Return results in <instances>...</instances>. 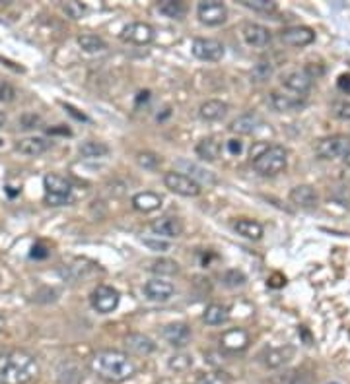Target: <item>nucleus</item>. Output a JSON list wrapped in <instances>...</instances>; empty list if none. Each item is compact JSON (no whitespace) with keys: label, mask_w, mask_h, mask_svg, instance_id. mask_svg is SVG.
<instances>
[{"label":"nucleus","mask_w":350,"mask_h":384,"mask_svg":"<svg viewBox=\"0 0 350 384\" xmlns=\"http://www.w3.org/2000/svg\"><path fill=\"white\" fill-rule=\"evenodd\" d=\"M92 371L108 383H125L135 375L133 359L117 349H101L90 359Z\"/></svg>","instance_id":"nucleus-1"},{"label":"nucleus","mask_w":350,"mask_h":384,"mask_svg":"<svg viewBox=\"0 0 350 384\" xmlns=\"http://www.w3.org/2000/svg\"><path fill=\"white\" fill-rule=\"evenodd\" d=\"M37 375V359L24 349H12L0 355V384H27Z\"/></svg>","instance_id":"nucleus-2"},{"label":"nucleus","mask_w":350,"mask_h":384,"mask_svg":"<svg viewBox=\"0 0 350 384\" xmlns=\"http://www.w3.org/2000/svg\"><path fill=\"white\" fill-rule=\"evenodd\" d=\"M253 169L259 173L261 177H277L288 165V152L286 148H282L279 144L267 146L263 152L253 158Z\"/></svg>","instance_id":"nucleus-3"},{"label":"nucleus","mask_w":350,"mask_h":384,"mask_svg":"<svg viewBox=\"0 0 350 384\" xmlns=\"http://www.w3.org/2000/svg\"><path fill=\"white\" fill-rule=\"evenodd\" d=\"M43 188H45V202L53 208L72 202V185L66 177L51 173L43 179Z\"/></svg>","instance_id":"nucleus-4"},{"label":"nucleus","mask_w":350,"mask_h":384,"mask_svg":"<svg viewBox=\"0 0 350 384\" xmlns=\"http://www.w3.org/2000/svg\"><path fill=\"white\" fill-rule=\"evenodd\" d=\"M350 150V138L344 135L325 136L321 140L315 142V153L321 160H337L344 158V153Z\"/></svg>","instance_id":"nucleus-5"},{"label":"nucleus","mask_w":350,"mask_h":384,"mask_svg":"<svg viewBox=\"0 0 350 384\" xmlns=\"http://www.w3.org/2000/svg\"><path fill=\"white\" fill-rule=\"evenodd\" d=\"M163 185L166 188H170L171 192L180 194V197L185 198H195L200 194V185L197 181H193L189 175L181 173V171H170L163 175Z\"/></svg>","instance_id":"nucleus-6"},{"label":"nucleus","mask_w":350,"mask_h":384,"mask_svg":"<svg viewBox=\"0 0 350 384\" xmlns=\"http://www.w3.org/2000/svg\"><path fill=\"white\" fill-rule=\"evenodd\" d=\"M197 16L200 20V24H205L208 27H216L222 26L228 20V10L218 0H205V2H198Z\"/></svg>","instance_id":"nucleus-7"},{"label":"nucleus","mask_w":350,"mask_h":384,"mask_svg":"<svg viewBox=\"0 0 350 384\" xmlns=\"http://www.w3.org/2000/svg\"><path fill=\"white\" fill-rule=\"evenodd\" d=\"M90 301L92 307H94L99 314H109L113 313L117 307H119L121 297H119V291L113 289L111 286H98L92 291Z\"/></svg>","instance_id":"nucleus-8"},{"label":"nucleus","mask_w":350,"mask_h":384,"mask_svg":"<svg viewBox=\"0 0 350 384\" xmlns=\"http://www.w3.org/2000/svg\"><path fill=\"white\" fill-rule=\"evenodd\" d=\"M193 54L205 63H218L224 56V45L216 39L198 37L193 41Z\"/></svg>","instance_id":"nucleus-9"},{"label":"nucleus","mask_w":350,"mask_h":384,"mask_svg":"<svg viewBox=\"0 0 350 384\" xmlns=\"http://www.w3.org/2000/svg\"><path fill=\"white\" fill-rule=\"evenodd\" d=\"M121 39L133 45H150L154 41V27L144 22H133L121 31Z\"/></svg>","instance_id":"nucleus-10"},{"label":"nucleus","mask_w":350,"mask_h":384,"mask_svg":"<svg viewBox=\"0 0 350 384\" xmlns=\"http://www.w3.org/2000/svg\"><path fill=\"white\" fill-rule=\"evenodd\" d=\"M282 43L288 47H307L315 41V31L307 26H294L286 27L280 33Z\"/></svg>","instance_id":"nucleus-11"},{"label":"nucleus","mask_w":350,"mask_h":384,"mask_svg":"<svg viewBox=\"0 0 350 384\" xmlns=\"http://www.w3.org/2000/svg\"><path fill=\"white\" fill-rule=\"evenodd\" d=\"M282 86L292 93L298 95H305L314 88V78L305 70H292L282 76Z\"/></svg>","instance_id":"nucleus-12"},{"label":"nucleus","mask_w":350,"mask_h":384,"mask_svg":"<svg viewBox=\"0 0 350 384\" xmlns=\"http://www.w3.org/2000/svg\"><path fill=\"white\" fill-rule=\"evenodd\" d=\"M162 336L170 346L181 349L191 341L193 334H191V328H189L185 322H171V324H168L162 330Z\"/></svg>","instance_id":"nucleus-13"},{"label":"nucleus","mask_w":350,"mask_h":384,"mask_svg":"<svg viewBox=\"0 0 350 384\" xmlns=\"http://www.w3.org/2000/svg\"><path fill=\"white\" fill-rule=\"evenodd\" d=\"M220 346L230 353H240L245 351L249 346V334L243 330V328H232V330H226L220 336Z\"/></svg>","instance_id":"nucleus-14"},{"label":"nucleus","mask_w":350,"mask_h":384,"mask_svg":"<svg viewBox=\"0 0 350 384\" xmlns=\"http://www.w3.org/2000/svg\"><path fill=\"white\" fill-rule=\"evenodd\" d=\"M154 235L158 237H168V239H177L183 233V224H181L180 217H173V215H163L160 220H156L150 224Z\"/></svg>","instance_id":"nucleus-15"},{"label":"nucleus","mask_w":350,"mask_h":384,"mask_svg":"<svg viewBox=\"0 0 350 384\" xmlns=\"http://www.w3.org/2000/svg\"><path fill=\"white\" fill-rule=\"evenodd\" d=\"M242 33L245 43L251 47H257V49H265L270 43V39H272L269 29L265 26H261V24H245Z\"/></svg>","instance_id":"nucleus-16"},{"label":"nucleus","mask_w":350,"mask_h":384,"mask_svg":"<svg viewBox=\"0 0 350 384\" xmlns=\"http://www.w3.org/2000/svg\"><path fill=\"white\" fill-rule=\"evenodd\" d=\"M290 202L296 204L298 208H304V210H314L315 206L319 204V197H317L314 187L300 185V187H294L290 190Z\"/></svg>","instance_id":"nucleus-17"},{"label":"nucleus","mask_w":350,"mask_h":384,"mask_svg":"<svg viewBox=\"0 0 350 384\" xmlns=\"http://www.w3.org/2000/svg\"><path fill=\"white\" fill-rule=\"evenodd\" d=\"M16 152H20L22 155H27V158H37L41 153H45L49 148H51V142H47L45 138H39V136H27V138H22L16 142Z\"/></svg>","instance_id":"nucleus-18"},{"label":"nucleus","mask_w":350,"mask_h":384,"mask_svg":"<svg viewBox=\"0 0 350 384\" xmlns=\"http://www.w3.org/2000/svg\"><path fill=\"white\" fill-rule=\"evenodd\" d=\"M292 358H294V348L282 346V348L267 349L263 353V363L269 367V369H280V367L286 365Z\"/></svg>","instance_id":"nucleus-19"},{"label":"nucleus","mask_w":350,"mask_h":384,"mask_svg":"<svg viewBox=\"0 0 350 384\" xmlns=\"http://www.w3.org/2000/svg\"><path fill=\"white\" fill-rule=\"evenodd\" d=\"M173 286H171L170 282H163L160 277H156V279H150L146 286H144V293L146 297L150 299V301H168L171 295H173Z\"/></svg>","instance_id":"nucleus-20"},{"label":"nucleus","mask_w":350,"mask_h":384,"mask_svg":"<svg viewBox=\"0 0 350 384\" xmlns=\"http://www.w3.org/2000/svg\"><path fill=\"white\" fill-rule=\"evenodd\" d=\"M131 202H133V208H135L136 212L150 214V212H156V210L162 206V197L156 194V192L146 190V192H138V194H135Z\"/></svg>","instance_id":"nucleus-21"},{"label":"nucleus","mask_w":350,"mask_h":384,"mask_svg":"<svg viewBox=\"0 0 350 384\" xmlns=\"http://www.w3.org/2000/svg\"><path fill=\"white\" fill-rule=\"evenodd\" d=\"M269 105L277 113H290V111H296L302 107V101L294 95H288L282 91H272L269 95Z\"/></svg>","instance_id":"nucleus-22"},{"label":"nucleus","mask_w":350,"mask_h":384,"mask_svg":"<svg viewBox=\"0 0 350 384\" xmlns=\"http://www.w3.org/2000/svg\"><path fill=\"white\" fill-rule=\"evenodd\" d=\"M198 115L203 121H208V123H214V121H220L228 115V103L220 101V99H210V101H205L200 109H198Z\"/></svg>","instance_id":"nucleus-23"},{"label":"nucleus","mask_w":350,"mask_h":384,"mask_svg":"<svg viewBox=\"0 0 350 384\" xmlns=\"http://www.w3.org/2000/svg\"><path fill=\"white\" fill-rule=\"evenodd\" d=\"M125 346L131 353L136 355H150L156 349V344L144 334H129L125 338Z\"/></svg>","instance_id":"nucleus-24"},{"label":"nucleus","mask_w":350,"mask_h":384,"mask_svg":"<svg viewBox=\"0 0 350 384\" xmlns=\"http://www.w3.org/2000/svg\"><path fill=\"white\" fill-rule=\"evenodd\" d=\"M195 152L203 161H216L220 158V153H222V142L214 138V136H208L205 140H200L197 144V148H195Z\"/></svg>","instance_id":"nucleus-25"},{"label":"nucleus","mask_w":350,"mask_h":384,"mask_svg":"<svg viewBox=\"0 0 350 384\" xmlns=\"http://www.w3.org/2000/svg\"><path fill=\"white\" fill-rule=\"evenodd\" d=\"M88 262L86 260H72L71 264H63V268H61V276L64 277V279H68V282H78L80 277H86L90 276V272L94 270V264H90V266H86Z\"/></svg>","instance_id":"nucleus-26"},{"label":"nucleus","mask_w":350,"mask_h":384,"mask_svg":"<svg viewBox=\"0 0 350 384\" xmlns=\"http://www.w3.org/2000/svg\"><path fill=\"white\" fill-rule=\"evenodd\" d=\"M259 116L253 115V113H247V115L238 116L235 121H233L232 125H230V130L235 132V135L240 136H247L253 135L255 130H257V126H259Z\"/></svg>","instance_id":"nucleus-27"},{"label":"nucleus","mask_w":350,"mask_h":384,"mask_svg":"<svg viewBox=\"0 0 350 384\" xmlns=\"http://www.w3.org/2000/svg\"><path fill=\"white\" fill-rule=\"evenodd\" d=\"M233 229L238 231V235H242L249 241H259L263 237V225L255 220H238L233 224Z\"/></svg>","instance_id":"nucleus-28"},{"label":"nucleus","mask_w":350,"mask_h":384,"mask_svg":"<svg viewBox=\"0 0 350 384\" xmlns=\"http://www.w3.org/2000/svg\"><path fill=\"white\" fill-rule=\"evenodd\" d=\"M230 318V314H228V309H226L224 305H218L212 303L208 305L207 311L203 314V321L207 322L208 326H220V324H224Z\"/></svg>","instance_id":"nucleus-29"},{"label":"nucleus","mask_w":350,"mask_h":384,"mask_svg":"<svg viewBox=\"0 0 350 384\" xmlns=\"http://www.w3.org/2000/svg\"><path fill=\"white\" fill-rule=\"evenodd\" d=\"M158 10L166 18L171 20H183L185 14H187V6L183 2H180V0H163V2L158 4Z\"/></svg>","instance_id":"nucleus-30"},{"label":"nucleus","mask_w":350,"mask_h":384,"mask_svg":"<svg viewBox=\"0 0 350 384\" xmlns=\"http://www.w3.org/2000/svg\"><path fill=\"white\" fill-rule=\"evenodd\" d=\"M195 384H232V375H228L226 371H220V369H214L207 373H198Z\"/></svg>","instance_id":"nucleus-31"},{"label":"nucleus","mask_w":350,"mask_h":384,"mask_svg":"<svg viewBox=\"0 0 350 384\" xmlns=\"http://www.w3.org/2000/svg\"><path fill=\"white\" fill-rule=\"evenodd\" d=\"M78 45L86 51V53H101L108 49V43L99 36H92V33H82L78 37Z\"/></svg>","instance_id":"nucleus-32"},{"label":"nucleus","mask_w":350,"mask_h":384,"mask_svg":"<svg viewBox=\"0 0 350 384\" xmlns=\"http://www.w3.org/2000/svg\"><path fill=\"white\" fill-rule=\"evenodd\" d=\"M80 153L88 160H98V158H105L109 153V148L103 142H94V140H88V142L80 144Z\"/></svg>","instance_id":"nucleus-33"},{"label":"nucleus","mask_w":350,"mask_h":384,"mask_svg":"<svg viewBox=\"0 0 350 384\" xmlns=\"http://www.w3.org/2000/svg\"><path fill=\"white\" fill-rule=\"evenodd\" d=\"M150 270H152L154 274H158V276H175V274H180V264L175 260L160 259L154 260Z\"/></svg>","instance_id":"nucleus-34"},{"label":"nucleus","mask_w":350,"mask_h":384,"mask_svg":"<svg viewBox=\"0 0 350 384\" xmlns=\"http://www.w3.org/2000/svg\"><path fill=\"white\" fill-rule=\"evenodd\" d=\"M272 76V64L270 63H259L253 66L251 70V80L253 82H267Z\"/></svg>","instance_id":"nucleus-35"},{"label":"nucleus","mask_w":350,"mask_h":384,"mask_svg":"<svg viewBox=\"0 0 350 384\" xmlns=\"http://www.w3.org/2000/svg\"><path fill=\"white\" fill-rule=\"evenodd\" d=\"M243 6L255 10V12H265V14H269V12H275V10H277V2H272V0H243Z\"/></svg>","instance_id":"nucleus-36"},{"label":"nucleus","mask_w":350,"mask_h":384,"mask_svg":"<svg viewBox=\"0 0 350 384\" xmlns=\"http://www.w3.org/2000/svg\"><path fill=\"white\" fill-rule=\"evenodd\" d=\"M160 155H156L152 152H140L136 155V163L144 167V169H156L160 165Z\"/></svg>","instance_id":"nucleus-37"},{"label":"nucleus","mask_w":350,"mask_h":384,"mask_svg":"<svg viewBox=\"0 0 350 384\" xmlns=\"http://www.w3.org/2000/svg\"><path fill=\"white\" fill-rule=\"evenodd\" d=\"M282 384H314V376L304 371H292L282 378Z\"/></svg>","instance_id":"nucleus-38"},{"label":"nucleus","mask_w":350,"mask_h":384,"mask_svg":"<svg viewBox=\"0 0 350 384\" xmlns=\"http://www.w3.org/2000/svg\"><path fill=\"white\" fill-rule=\"evenodd\" d=\"M222 282H224V286L228 287H240L245 284V276H243L240 270H228L222 277Z\"/></svg>","instance_id":"nucleus-39"},{"label":"nucleus","mask_w":350,"mask_h":384,"mask_svg":"<svg viewBox=\"0 0 350 384\" xmlns=\"http://www.w3.org/2000/svg\"><path fill=\"white\" fill-rule=\"evenodd\" d=\"M63 10L68 18L80 20L84 16V12H86V6L82 2H66V4H63Z\"/></svg>","instance_id":"nucleus-40"},{"label":"nucleus","mask_w":350,"mask_h":384,"mask_svg":"<svg viewBox=\"0 0 350 384\" xmlns=\"http://www.w3.org/2000/svg\"><path fill=\"white\" fill-rule=\"evenodd\" d=\"M191 365H193V359H191V355H185V353L173 355L170 359V369H173V371H187Z\"/></svg>","instance_id":"nucleus-41"},{"label":"nucleus","mask_w":350,"mask_h":384,"mask_svg":"<svg viewBox=\"0 0 350 384\" xmlns=\"http://www.w3.org/2000/svg\"><path fill=\"white\" fill-rule=\"evenodd\" d=\"M180 165H181V167H185V169H187V173L195 171L193 175H189V177H191L193 181H197V177H200V179H207V181H214L212 177H210V175H208V171L200 169V167H197L195 163H187V161H181ZM197 183H198V181H197Z\"/></svg>","instance_id":"nucleus-42"},{"label":"nucleus","mask_w":350,"mask_h":384,"mask_svg":"<svg viewBox=\"0 0 350 384\" xmlns=\"http://www.w3.org/2000/svg\"><path fill=\"white\" fill-rule=\"evenodd\" d=\"M16 98V90L10 86L8 82L0 80V103H10Z\"/></svg>","instance_id":"nucleus-43"},{"label":"nucleus","mask_w":350,"mask_h":384,"mask_svg":"<svg viewBox=\"0 0 350 384\" xmlns=\"http://www.w3.org/2000/svg\"><path fill=\"white\" fill-rule=\"evenodd\" d=\"M335 115L342 121H350V101H341L335 105Z\"/></svg>","instance_id":"nucleus-44"},{"label":"nucleus","mask_w":350,"mask_h":384,"mask_svg":"<svg viewBox=\"0 0 350 384\" xmlns=\"http://www.w3.org/2000/svg\"><path fill=\"white\" fill-rule=\"evenodd\" d=\"M226 150H228V153H230V155H233V158H235V155H240V153L243 152V142L240 140V138H238V140H235V138H232V140H228V142H226Z\"/></svg>","instance_id":"nucleus-45"},{"label":"nucleus","mask_w":350,"mask_h":384,"mask_svg":"<svg viewBox=\"0 0 350 384\" xmlns=\"http://www.w3.org/2000/svg\"><path fill=\"white\" fill-rule=\"evenodd\" d=\"M22 125H24V128H36V126L39 125V116L36 115L22 116Z\"/></svg>","instance_id":"nucleus-46"},{"label":"nucleus","mask_w":350,"mask_h":384,"mask_svg":"<svg viewBox=\"0 0 350 384\" xmlns=\"http://www.w3.org/2000/svg\"><path fill=\"white\" fill-rule=\"evenodd\" d=\"M337 84H339V90L350 95V74H342Z\"/></svg>","instance_id":"nucleus-47"},{"label":"nucleus","mask_w":350,"mask_h":384,"mask_svg":"<svg viewBox=\"0 0 350 384\" xmlns=\"http://www.w3.org/2000/svg\"><path fill=\"white\" fill-rule=\"evenodd\" d=\"M144 245H146V247H150V249H154V250H168V249H170V245H168V243L150 241V239H144Z\"/></svg>","instance_id":"nucleus-48"},{"label":"nucleus","mask_w":350,"mask_h":384,"mask_svg":"<svg viewBox=\"0 0 350 384\" xmlns=\"http://www.w3.org/2000/svg\"><path fill=\"white\" fill-rule=\"evenodd\" d=\"M47 254H49V252H47L43 245H36V247L31 249V259H45Z\"/></svg>","instance_id":"nucleus-49"},{"label":"nucleus","mask_w":350,"mask_h":384,"mask_svg":"<svg viewBox=\"0 0 350 384\" xmlns=\"http://www.w3.org/2000/svg\"><path fill=\"white\" fill-rule=\"evenodd\" d=\"M4 328H6V316L0 313V332H4Z\"/></svg>","instance_id":"nucleus-50"},{"label":"nucleus","mask_w":350,"mask_h":384,"mask_svg":"<svg viewBox=\"0 0 350 384\" xmlns=\"http://www.w3.org/2000/svg\"><path fill=\"white\" fill-rule=\"evenodd\" d=\"M4 125H6V115H4V113L0 111V128H2Z\"/></svg>","instance_id":"nucleus-51"},{"label":"nucleus","mask_w":350,"mask_h":384,"mask_svg":"<svg viewBox=\"0 0 350 384\" xmlns=\"http://www.w3.org/2000/svg\"><path fill=\"white\" fill-rule=\"evenodd\" d=\"M342 161H344V165H349V167H350V150L347 153H344V158H342Z\"/></svg>","instance_id":"nucleus-52"},{"label":"nucleus","mask_w":350,"mask_h":384,"mask_svg":"<svg viewBox=\"0 0 350 384\" xmlns=\"http://www.w3.org/2000/svg\"><path fill=\"white\" fill-rule=\"evenodd\" d=\"M333 384H337V383H333Z\"/></svg>","instance_id":"nucleus-53"}]
</instances>
